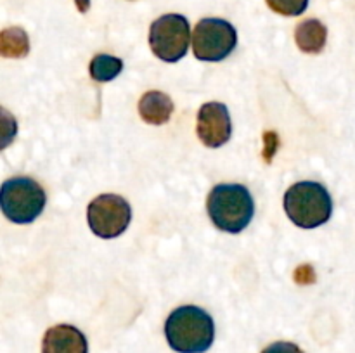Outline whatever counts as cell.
<instances>
[{
  "instance_id": "7",
  "label": "cell",
  "mask_w": 355,
  "mask_h": 353,
  "mask_svg": "<svg viewBox=\"0 0 355 353\" xmlns=\"http://www.w3.org/2000/svg\"><path fill=\"white\" fill-rule=\"evenodd\" d=\"M90 230L103 239L123 234L132 220V208L127 199L116 194H103L92 199L87 210Z\"/></svg>"
},
{
  "instance_id": "13",
  "label": "cell",
  "mask_w": 355,
  "mask_h": 353,
  "mask_svg": "<svg viewBox=\"0 0 355 353\" xmlns=\"http://www.w3.org/2000/svg\"><path fill=\"white\" fill-rule=\"evenodd\" d=\"M121 69H123V62L114 55L97 54L90 61V76L96 82H111L120 75Z\"/></svg>"
},
{
  "instance_id": "4",
  "label": "cell",
  "mask_w": 355,
  "mask_h": 353,
  "mask_svg": "<svg viewBox=\"0 0 355 353\" xmlns=\"http://www.w3.org/2000/svg\"><path fill=\"white\" fill-rule=\"evenodd\" d=\"M45 203V190L30 176H14L2 183L0 208L6 218L14 224H31L40 217Z\"/></svg>"
},
{
  "instance_id": "6",
  "label": "cell",
  "mask_w": 355,
  "mask_h": 353,
  "mask_svg": "<svg viewBox=\"0 0 355 353\" xmlns=\"http://www.w3.org/2000/svg\"><path fill=\"white\" fill-rule=\"evenodd\" d=\"M191 40L189 21L180 14H165L149 28V45L156 57L177 62L186 55Z\"/></svg>"
},
{
  "instance_id": "3",
  "label": "cell",
  "mask_w": 355,
  "mask_h": 353,
  "mask_svg": "<svg viewBox=\"0 0 355 353\" xmlns=\"http://www.w3.org/2000/svg\"><path fill=\"white\" fill-rule=\"evenodd\" d=\"M284 210L295 225L315 228L331 218L333 201L322 183L298 182L284 194Z\"/></svg>"
},
{
  "instance_id": "1",
  "label": "cell",
  "mask_w": 355,
  "mask_h": 353,
  "mask_svg": "<svg viewBox=\"0 0 355 353\" xmlns=\"http://www.w3.org/2000/svg\"><path fill=\"white\" fill-rule=\"evenodd\" d=\"M165 336L179 353H205L215 339L214 318L200 307L186 305L168 315Z\"/></svg>"
},
{
  "instance_id": "2",
  "label": "cell",
  "mask_w": 355,
  "mask_h": 353,
  "mask_svg": "<svg viewBox=\"0 0 355 353\" xmlns=\"http://www.w3.org/2000/svg\"><path fill=\"white\" fill-rule=\"evenodd\" d=\"M207 211L215 227L229 234H239L252 221L255 203L241 183H220L208 194Z\"/></svg>"
},
{
  "instance_id": "14",
  "label": "cell",
  "mask_w": 355,
  "mask_h": 353,
  "mask_svg": "<svg viewBox=\"0 0 355 353\" xmlns=\"http://www.w3.org/2000/svg\"><path fill=\"white\" fill-rule=\"evenodd\" d=\"M267 6L283 16H300L309 7V0H266Z\"/></svg>"
},
{
  "instance_id": "11",
  "label": "cell",
  "mask_w": 355,
  "mask_h": 353,
  "mask_svg": "<svg viewBox=\"0 0 355 353\" xmlns=\"http://www.w3.org/2000/svg\"><path fill=\"white\" fill-rule=\"evenodd\" d=\"M295 40L298 48L307 54H319L326 47L328 28L319 19H305L295 30Z\"/></svg>"
},
{
  "instance_id": "5",
  "label": "cell",
  "mask_w": 355,
  "mask_h": 353,
  "mask_svg": "<svg viewBox=\"0 0 355 353\" xmlns=\"http://www.w3.org/2000/svg\"><path fill=\"white\" fill-rule=\"evenodd\" d=\"M238 44L236 28L218 17H205L196 24L193 33V52L196 59L218 62L229 57Z\"/></svg>"
},
{
  "instance_id": "16",
  "label": "cell",
  "mask_w": 355,
  "mask_h": 353,
  "mask_svg": "<svg viewBox=\"0 0 355 353\" xmlns=\"http://www.w3.org/2000/svg\"><path fill=\"white\" fill-rule=\"evenodd\" d=\"M75 3H76V9H78L82 14H85L90 7V0H75Z\"/></svg>"
},
{
  "instance_id": "10",
  "label": "cell",
  "mask_w": 355,
  "mask_h": 353,
  "mask_svg": "<svg viewBox=\"0 0 355 353\" xmlns=\"http://www.w3.org/2000/svg\"><path fill=\"white\" fill-rule=\"evenodd\" d=\"M173 102L166 93L149 90L139 100V114L149 125H163L172 118Z\"/></svg>"
},
{
  "instance_id": "8",
  "label": "cell",
  "mask_w": 355,
  "mask_h": 353,
  "mask_svg": "<svg viewBox=\"0 0 355 353\" xmlns=\"http://www.w3.org/2000/svg\"><path fill=\"white\" fill-rule=\"evenodd\" d=\"M198 137L207 147H220L229 142L232 132L231 116L222 102H207L198 113Z\"/></svg>"
},
{
  "instance_id": "15",
  "label": "cell",
  "mask_w": 355,
  "mask_h": 353,
  "mask_svg": "<svg viewBox=\"0 0 355 353\" xmlns=\"http://www.w3.org/2000/svg\"><path fill=\"white\" fill-rule=\"evenodd\" d=\"M262 353H304V352H302L300 346H297L295 343L277 341L267 346Z\"/></svg>"
},
{
  "instance_id": "9",
  "label": "cell",
  "mask_w": 355,
  "mask_h": 353,
  "mask_svg": "<svg viewBox=\"0 0 355 353\" xmlns=\"http://www.w3.org/2000/svg\"><path fill=\"white\" fill-rule=\"evenodd\" d=\"M42 353H89V345L83 332L75 325L59 324L45 332Z\"/></svg>"
},
{
  "instance_id": "12",
  "label": "cell",
  "mask_w": 355,
  "mask_h": 353,
  "mask_svg": "<svg viewBox=\"0 0 355 353\" xmlns=\"http://www.w3.org/2000/svg\"><path fill=\"white\" fill-rule=\"evenodd\" d=\"M30 52V40L23 28H6L0 33V54L3 57L19 59Z\"/></svg>"
}]
</instances>
